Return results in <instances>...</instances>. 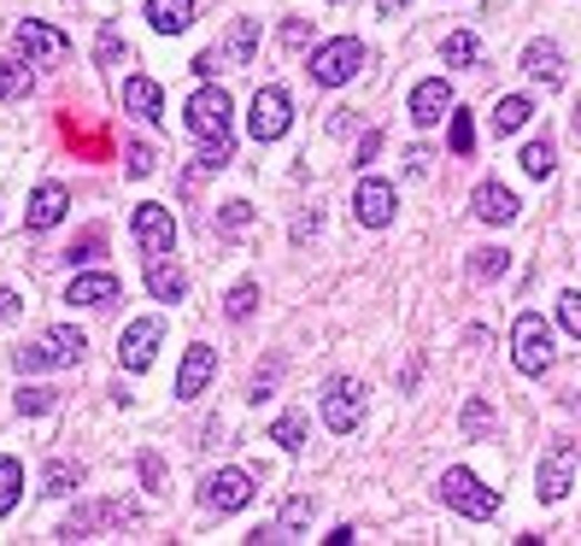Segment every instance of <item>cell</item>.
Listing matches in <instances>:
<instances>
[{
	"label": "cell",
	"instance_id": "obj_1",
	"mask_svg": "<svg viewBox=\"0 0 581 546\" xmlns=\"http://www.w3.org/2000/svg\"><path fill=\"white\" fill-rule=\"evenodd\" d=\"M364 41L359 36H335V41H323V48H311V82H323V89H341V82H352L364 71Z\"/></svg>",
	"mask_w": 581,
	"mask_h": 546
},
{
	"label": "cell",
	"instance_id": "obj_2",
	"mask_svg": "<svg viewBox=\"0 0 581 546\" xmlns=\"http://www.w3.org/2000/svg\"><path fill=\"white\" fill-rule=\"evenodd\" d=\"M82 329H71V324H59V329H48L36 347H18V370H66V365H77L82 359Z\"/></svg>",
	"mask_w": 581,
	"mask_h": 546
},
{
	"label": "cell",
	"instance_id": "obj_3",
	"mask_svg": "<svg viewBox=\"0 0 581 546\" xmlns=\"http://www.w3.org/2000/svg\"><path fill=\"white\" fill-rule=\"evenodd\" d=\"M441 499L459 517H470V523H488L493 512H500V494L482 488V476H475V470H447L441 476Z\"/></svg>",
	"mask_w": 581,
	"mask_h": 546
},
{
	"label": "cell",
	"instance_id": "obj_4",
	"mask_svg": "<svg viewBox=\"0 0 581 546\" xmlns=\"http://www.w3.org/2000/svg\"><path fill=\"white\" fill-rule=\"evenodd\" d=\"M511 359L523 376H541L552 365V329H547L541 311H523V318L511 324Z\"/></svg>",
	"mask_w": 581,
	"mask_h": 546
},
{
	"label": "cell",
	"instance_id": "obj_5",
	"mask_svg": "<svg viewBox=\"0 0 581 546\" xmlns=\"http://www.w3.org/2000/svg\"><path fill=\"white\" fill-rule=\"evenodd\" d=\"M288 123H294V100H288V89H277V82H264V89L253 95V112H247V136L253 141H282Z\"/></svg>",
	"mask_w": 581,
	"mask_h": 546
},
{
	"label": "cell",
	"instance_id": "obj_6",
	"mask_svg": "<svg viewBox=\"0 0 581 546\" xmlns=\"http://www.w3.org/2000/svg\"><path fill=\"white\" fill-rule=\"evenodd\" d=\"M130 236L141 247V259H164V254H177V218L164 212V206H136V218H130Z\"/></svg>",
	"mask_w": 581,
	"mask_h": 546
},
{
	"label": "cell",
	"instance_id": "obj_7",
	"mask_svg": "<svg viewBox=\"0 0 581 546\" xmlns=\"http://www.w3.org/2000/svg\"><path fill=\"white\" fill-rule=\"evenodd\" d=\"M230 112H236V107H230V95L206 82V89L189 100V112H182V118H189L194 141H230Z\"/></svg>",
	"mask_w": 581,
	"mask_h": 546
},
{
	"label": "cell",
	"instance_id": "obj_8",
	"mask_svg": "<svg viewBox=\"0 0 581 546\" xmlns=\"http://www.w3.org/2000/svg\"><path fill=\"white\" fill-rule=\"evenodd\" d=\"M364 417V383H352V376H335V383L323 388V424L335 435H352Z\"/></svg>",
	"mask_w": 581,
	"mask_h": 546
},
{
	"label": "cell",
	"instance_id": "obj_9",
	"mask_svg": "<svg viewBox=\"0 0 581 546\" xmlns=\"http://www.w3.org/2000/svg\"><path fill=\"white\" fill-rule=\"evenodd\" d=\"M200 506L218 512V517L253 506V476H247V470H218V476H206V482H200Z\"/></svg>",
	"mask_w": 581,
	"mask_h": 546
},
{
	"label": "cell",
	"instance_id": "obj_10",
	"mask_svg": "<svg viewBox=\"0 0 581 546\" xmlns=\"http://www.w3.org/2000/svg\"><path fill=\"white\" fill-rule=\"evenodd\" d=\"M393 206H400V195H393V182H382V177H364L359 188H352V218H359L364 229H388Z\"/></svg>",
	"mask_w": 581,
	"mask_h": 546
},
{
	"label": "cell",
	"instance_id": "obj_11",
	"mask_svg": "<svg viewBox=\"0 0 581 546\" xmlns=\"http://www.w3.org/2000/svg\"><path fill=\"white\" fill-rule=\"evenodd\" d=\"M159 341H164V324L159 318H136L130 329H123V341H118V365L123 370H148L159 359Z\"/></svg>",
	"mask_w": 581,
	"mask_h": 546
},
{
	"label": "cell",
	"instance_id": "obj_12",
	"mask_svg": "<svg viewBox=\"0 0 581 546\" xmlns=\"http://www.w3.org/2000/svg\"><path fill=\"white\" fill-rule=\"evenodd\" d=\"M12 48L24 53V66H48V59H66V53H71V41L59 36V30H48V24H36V18H30V24H18V30H12Z\"/></svg>",
	"mask_w": 581,
	"mask_h": 546
},
{
	"label": "cell",
	"instance_id": "obj_13",
	"mask_svg": "<svg viewBox=\"0 0 581 546\" xmlns=\"http://www.w3.org/2000/svg\"><path fill=\"white\" fill-rule=\"evenodd\" d=\"M575 440H552L547 458H541V499H564L575 488Z\"/></svg>",
	"mask_w": 581,
	"mask_h": 546
},
{
	"label": "cell",
	"instance_id": "obj_14",
	"mask_svg": "<svg viewBox=\"0 0 581 546\" xmlns=\"http://www.w3.org/2000/svg\"><path fill=\"white\" fill-rule=\"evenodd\" d=\"M212 376H218V353L212 347H189L182 353V370H177V400H200Z\"/></svg>",
	"mask_w": 581,
	"mask_h": 546
},
{
	"label": "cell",
	"instance_id": "obj_15",
	"mask_svg": "<svg viewBox=\"0 0 581 546\" xmlns=\"http://www.w3.org/2000/svg\"><path fill=\"white\" fill-rule=\"evenodd\" d=\"M253 48H259V18H236L223 48H212V53H218L223 71H241V66H253Z\"/></svg>",
	"mask_w": 581,
	"mask_h": 546
},
{
	"label": "cell",
	"instance_id": "obj_16",
	"mask_svg": "<svg viewBox=\"0 0 581 546\" xmlns=\"http://www.w3.org/2000/svg\"><path fill=\"white\" fill-rule=\"evenodd\" d=\"M470 212L482 218V224H511V218H517V195H511L505 182H493V177H488V182H475Z\"/></svg>",
	"mask_w": 581,
	"mask_h": 546
},
{
	"label": "cell",
	"instance_id": "obj_17",
	"mask_svg": "<svg viewBox=\"0 0 581 546\" xmlns=\"http://www.w3.org/2000/svg\"><path fill=\"white\" fill-rule=\"evenodd\" d=\"M447 112H452V89L441 77H423L418 89H411V123H423V130H429V123H441Z\"/></svg>",
	"mask_w": 581,
	"mask_h": 546
},
{
	"label": "cell",
	"instance_id": "obj_18",
	"mask_svg": "<svg viewBox=\"0 0 581 546\" xmlns=\"http://www.w3.org/2000/svg\"><path fill=\"white\" fill-rule=\"evenodd\" d=\"M66 206H71L66 182H41L30 195V206H24V229H53L59 218H66Z\"/></svg>",
	"mask_w": 581,
	"mask_h": 546
},
{
	"label": "cell",
	"instance_id": "obj_19",
	"mask_svg": "<svg viewBox=\"0 0 581 546\" xmlns=\"http://www.w3.org/2000/svg\"><path fill=\"white\" fill-rule=\"evenodd\" d=\"M523 71L534 82H547V89H564V53H558V41H529V48H523Z\"/></svg>",
	"mask_w": 581,
	"mask_h": 546
},
{
	"label": "cell",
	"instance_id": "obj_20",
	"mask_svg": "<svg viewBox=\"0 0 581 546\" xmlns=\"http://www.w3.org/2000/svg\"><path fill=\"white\" fill-rule=\"evenodd\" d=\"M123 112L148 118V123H164V95L153 77H123Z\"/></svg>",
	"mask_w": 581,
	"mask_h": 546
},
{
	"label": "cell",
	"instance_id": "obj_21",
	"mask_svg": "<svg viewBox=\"0 0 581 546\" xmlns=\"http://www.w3.org/2000/svg\"><path fill=\"white\" fill-rule=\"evenodd\" d=\"M118 294H123V288H118L112 270H89V277H71L66 300H71V306H112Z\"/></svg>",
	"mask_w": 581,
	"mask_h": 546
},
{
	"label": "cell",
	"instance_id": "obj_22",
	"mask_svg": "<svg viewBox=\"0 0 581 546\" xmlns=\"http://www.w3.org/2000/svg\"><path fill=\"white\" fill-rule=\"evenodd\" d=\"M148 24L159 36H182L194 24V0H148Z\"/></svg>",
	"mask_w": 581,
	"mask_h": 546
},
{
	"label": "cell",
	"instance_id": "obj_23",
	"mask_svg": "<svg viewBox=\"0 0 581 546\" xmlns=\"http://www.w3.org/2000/svg\"><path fill=\"white\" fill-rule=\"evenodd\" d=\"M529 118H534V100H529V95H505L500 107H493V136H517V130H529Z\"/></svg>",
	"mask_w": 581,
	"mask_h": 546
},
{
	"label": "cell",
	"instance_id": "obj_24",
	"mask_svg": "<svg viewBox=\"0 0 581 546\" xmlns=\"http://www.w3.org/2000/svg\"><path fill=\"white\" fill-rule=\"evenodd\" d=\"M182 288H189V277H182L177 265L148 259V294H153V300H182Z\"/></svg>",
	"mask_w": 581,
	"mask_h": 546
},
{
	"label": "cell",
	"instance_id": "obj_25",
	"mask_svg": "<svg viewBox=\"0 0 581 546\" xmlns=\"http://www.w3.org/2000/svg\"><path fill=\"white\" fill-rule=\"evenodd\" d=\"M505 270H511L505 247H475V254H470V277L475 282H493V277H505Z\"/></svg>",
	"mask_w": 581,
	"mask_h": 546
},
{
	"label": "cell",
	"instance_id": "obj_26",
	"mask_svg": "<svg viewBox=\"0 0 581 546\" xmlns=\"http://www.w3.org/2000/svg\"><path fill=\"white\" fill-rule=\"evenodd\" d=\"M30 89H36L30 66L24 59H7V66H0V100H30Z\"/></svg>",
	"mask_w": 581,
	"mask_h": 546
},
{
	"label": "cell",
	"instance_id": "obj_27",
	"mask_svg": "<svg viewBox=\"0 0 581 546\" xmlns=\"http://www.w3.org/2000/svg\"><path fill=\"white\" fill-rule=\"evenodd\" d=\"M77 482H82V470L71 465V458H53V465H48V476H41V494L66 499V494H77Z\"/></svg>",
	"mask_w": 581,
	"mask_h": 546
},
{
	"label": "cell",
	"instance_id": "obj_28",
	"mask_svg": "<svg viewBox=\"0 0 581 546\" xmlns=\"http://www.w3.org/2000/svg\"><path fill=\"white\" fill-rule=\"evenodd\" d=\"M18 494H24V465H18V458H0V517L18 512Z\"/></svg>",
	"mask_w": 581,
	"mask_h": 546
},
{
	"label": "cell",
	"instance_id": "obj_29",
	"mask_svg": "<svg viewBox=\"0 0 581 546\" xmlns=\"http://www.w3.org/2000/svg\"><path fill=\"white\" fill-rule=\"evenodd\" d=\"M552 165H558L552 141H529V147H523V171H529L534 182H547V177H552Z\"/></svg>",
	"mask_w": 581,
	"mask_h": 546
},
{
	"label": "cell",
	"instance_id": "obj_30",
	"mask_svg": "<svg viewBox=\"0 0 581 546\" xmlns=\"http://www.w3.org/2000/svg\"><path fill=\"white\" fill-rule=\"evenodd\" d=\"M475 53H482V48H475L470 30H459V36L441 41V59H447V66H475Z\"/></svg>",
	"mask_w": 581,
	"mask_h": 546
},
{
	"label": "cell",
	"instance_id": "obj_31",
	"mask_svg": "<svg viewBox=\"0 0 581 546\" xmlns=\"http://www.w3.org/2000/svg\"><path fill=\"white\" fill-rule=\"evenodd\" d=\"M253 306H259V288H253V282L230 288V300H223V311H230L236 324H247V318H253Z\"/></svg>",
	"mask_w": 581,
	"mask_h": 546
},
{
	"label": "cell",
	"instance_id": "obj_32",
	"mask_svg": "<svg viewBox=\"0 0 581 546\" xmlns=\"http://www.w3.org/2000/svg\"><path fill=\"white\" fill-rule=\"evenodd\" d=\"M452 153H459V159H470V147H475V123H470V112H459V107H452Z\"/></svg>",
	"mask_w": 581,
	"mask_h": 546
},
{
	"label": "cell",
	"instance_id": "obj_33",
	"mask_svg": "<svg viewBox=\"0 0 581 546\" xmlns=\"http://www.w3.org/2000/svg\"><path fill=\"white\" fill-rule=\"evenodd\" d=\"M271 440H277L282 453H300V447H305V424H300V417H277Z\"/></svg>",
	"mask_w": 581,
	"mask_h": 546
},
{
	"label": "cell",
	"instance_id": "obj_34",
	"mask_svg": "<svg viewBox=\"0 0 581 546\" xmlns=\"http://www.w3.org/2000/svg\"><path fill=\"white\" fill-rule=\"evenodd\" d=\"M94 59H100V66H118V59H123V36H118V24H100Z\"/></svg>",
	"mask_w": 581,
	"mask_h": 546
},
{
	"label": "cell",
	"instance_id": "obj_35",
	"mask_svg": "<svg viewBox=\"0 0 581 546\" xmlns=\"http://www.w3.org/2000/svg\"><path fill=\"white\" fill-rule=\"evenodd\" d=\"M236 159V141H200V171H223Z\"/></svg>",
	"mask_w": 581,
	"mask_h": 546
},
{
	"label": "cell",
	"instance_id": "obj_36",
	"mask_svg": "<svg viewBox=\"0 0 581 546\" xmlns=\"http://www.w3.org/2000/svg\"><path fill=\"white\" fill-rule=\"evenodd\" d=\"M18 411H24V417L53 411V388H18Z\"/></svg>",
	"mask_w": 581,
	"mask_h": 546
},
{
	"label": "cell",
	"instance_id": "obj_37",
	"mask_svg": "<svg viewBox=\"0 0 581 546\" xmlns=\"http://www.w3.org/2000/svg\"><path fill=\"white\" fill-rule=\"evenodd\" d=\"M558 324H564L570 335H581V294H575V288L558 294Z\"/></svg>",
	"mask_w": 581,
	"mask_h": 546
},
{
	"label": "cell",
	"instance_id": "obj_38",
	"mask_svg": "<svg viewBox=\"0 0 581 546\" xmlns=\"http://www.w3.org/2000/svg\"><path fill=\"white\" fill-rule=\"evenodd\" d=\"M488 429H493V411H488L482 400H470V406H464V435H475V440H482Z\"/></svg>",
	"mask_w": 581,
	"mask_h": 546
},
{
	"label": "cell",
	"instance_id": "obj_39",
	"mask_svg": "<svg viewBox=\"0 0 581 546\" xmlns=\"http://www.w3.org/2000/svg\"><path fill=\"white\" fill-rule=\"evenodd\" d=\"M123 159H130V177H148L153 171V147L148 141H130V147H123Z\"/></svg>",
	"mask_w": 581,
	"mask_h": 546
},
{
	"label": "cell",
	"instance_id": "obj_40",
	"mask_svg": "<svg viewBox=\"0 0 581 546\" xmlns=\"http://www.w3.org/2000/svg\"><path fill=\"white\" fill-rule=\"evenodd\" d=\"M305 517H311V499H288V512H282V540L294 535V529H305Z\"/></svg>",
	"mask_w": 581,
	"mask_h": 546
},
{
	"label": "cell",
	"instance_id": "obj_41",
	"mask_svg": "<svg viewBox=\"0 0 581 546\" xmlns=\"http://www.w3.org/2000/svg\"><path fill=\"white\" fill-rule=\"evenodd\" d=\"M94 247H100V229H89V236H82L66 259H71V265H82V259H94Z\"/></svg>",
	"mask_w": 581,
	"mask_h": 546
},
{
	"label": "cell",
	"instance_id": "obj_42",
	"mask_svg": "<svg viewBox=\"0 0 581 546\" xmlns=\"http://www.w3.org/2000/svg\"><path fill=\"white\" fill-rule=\"evenodd\" d=\"M0 324H18V294L0 288Z\"/></svg>",
	"mask_w": 581,
	"mask_h": 546
},
{
	"label": "cell",
	"instance_id": "obj_43",
	"mask_svg": "<svg viewBox=\"0 0 581 546\" xmlns=\"http://www.w3.org/2000/svg\"><path fill=\"white\" fill-rule=\"evenodd\" d=\"M377 147H382V130H370V136L359 141V165H370V159H377Z\"/></svg>",
	"mask_w": 581,
	"mask_h": 546
},
{
	"label": "cell",
	"instance_id": "obj_44",
	"mask_svg": "<svg viewBox=\"0 0 581 546\" xmlns=\"http://www.w3.org/2000/svg\"><path fill=\"white\" fill-rule=\"evenodd\" d=\"M282 41H288V48H305V24H300V18H294V24H282Z\"/></svg>",
	"mask_w": 581,
	"mask_h": 546
},
{
	"label": "cell",
	"instance_id": "obj_45",
	"mask_svg": "<svg viewBox=\"0 0 581 546\" xmlns=\"http://www.w3.org/2000/svg\"><path fill=\"white\" fill-rule=\"evenodd\" d=\"M194 71H200V77H218V53H212V48H206V53L194 59Z\"/></svg>",
	"mask_w": 581,
	"mask_h": 546
},
{
	"label": "cell",
	"instance_id": "obj_46",
	"mask_svg": "<svg viewBox=\"0 0 581 546\" xmlns=\"http://www.w3.org/2000/svg\"><path fill=\"white\" fill-rule=\"evenodd\" d=\"M223 224H230V229H236V224H247V200H230V212H223Z\"/></svg>",
	"mask_w": 581,
	"mask_h": 546
},
{
	"label": "cell",
	"instance_id": "obj_47",
	"mask_svg": "<svg viewBox=\"0 0 581 546\" xmlns=\"http://www.w3.org/2000/svg\"><path fill=\"white\" fill-rule=\"evenodd\" d=\"M377 12H382V18H400V12H405V0H377Z\"/></svg>",
	"mask_w": 581,
	"mask_h": 546
}]
</instances>
